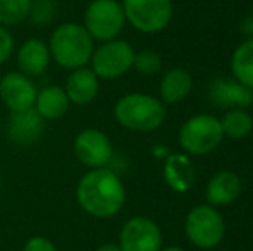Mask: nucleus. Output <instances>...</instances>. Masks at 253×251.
<instances>
[{"label": "nucleus", "mask_w": 253, "mask_h": 251, "mask_svg": "<svg viewBox=\"0 0 253 251\" xmlns=\"http://www.w3.org/2000/svg\"><path fill=\"white\" fill-rule=\"evenodd\" d=\"M23 251H57V246L45 236H31L24 243Z\"/></svg>", "instance_id": "393cba45"}, {"label": "nucleus", "mask_w": 253, "mask_h": 251, "mask_svg": "<svg viewBox=\"0 0 253 251\" xmlns=\"http://www.w3.org/2000/svg\"><path fill=\"white\" fill-rule=\"evenodd\" d=\"M37 86L30 76L12 71L7 72L0 79V100L9 112L30 110L37 98Z\"/></svg>", "instance_id": "9b49d317"}, {"label": "nucleus", "mask_w": 253, "mask_h": 251, "mask_svg": "<svg viewBox=\"0 0 253 251\" xmlns=\"http://www.w3.org/2000/svg\"><path fill=\"white\" fill-rule=\"evenodd\" d=\"M162 241V231L157 222L145 215H136L123 225L117 245L123 251H160Z\"/></svg>", "instance_id": "9d476101"}, {"label": "nucleus", "mask_w": 253, "mask_h": 251, "mask_svg": "<svg viewBox=\"0 0 253 251\" xmlns=\"http://www.w3.org/2000/svg\"><path fill=\"white\" fill-rule=\"evenodd\" d=\"M16 50V43H14V36L7 28L0 26V66L5 64L14 55Z\"/></svg>", "instance_id": "b1692460"}, {"label": "nucleus", "mask_w": 253, "mask_h": 251, "mask_svg": "<svg viewBox=\"0 0 253 251\" xmlns=\"http://www.w3.org/2000/svg\"><path fill=\"white\" fill-rule=\"evenodd\" d=\"M47 45L52 61L67 71L86 67L95 50V40L80 23H62L57 26Z\"/></svg>", "instance_id": "f03ea898"}, {"label": "nucleus", "mask_w": 253, "mask_h": 251, "mask_svg": "<svg viewBox=\"0 0 253 251\" xmlns=\"http://www.w3.org/2000/svg\"><path fill=\"white\" fill-rule=\"evenodd\" d=\"M184 232L193 246L212 250L224 239L226 222L220 212L212 205H198L191 208L184 220Z\"/></svg>", "instance_id": "20e7f679"}, {"label": "nucleus", "mask_w": 253, "mask_h": 251, "mask_svg": "<svg viewBox=\"0 0 253 251\" xmlns=\"http://www.w3.org/2000/svg\"><path fill=\"white\" fill-rule=\"evenodd\" d=\"M164 179L167 186L176 193H186L195 182V167L190 157L183 153H172L164 164Z\"/></svg>", "instance_id": "f3484780"}, {"label": "nucleus", "mask_w": 253, "mask_h": 251, "mask_svg": "<svg viewBox=\"0 0 253 251\" xmlns=\"http://www.w3.org/2000/svg\"><path fill=\"white\" fill-rule=\"evenodd\" d=\"M191 88H193V79L186 69L183 67L169 69L160 81V102L169 105L179 104L191 93Z\"/></svg>", "instance_id": "6ab92c4d"}, {"label": "nucleus", "mask_w": 253, "mask_h": 251, "mask_svg": "<svg viewBox=\"0 0 253 251\" xmlns=\"http://www.w3.org/2000/svg\"><path fill=\"white\" fill-rule=\"evenodd\" d=\"M50 50H48L47 41L40 38H30L16 52V64L19 72L26 74L30 77L40 76L50 66Z\"/></svg>", "instance_id": "4468645a"}, {"label": "nucleus", "mask_w": 253, "mask_h": 251, "mask_svg": "<svg viewBox=\"0 0 253 251\" xmlns=\"http://www.w3.org/2000/svg\"><path fill=\"white\" fill-rule=\"evenodd\" d=\"M231 71L236 81L253 91V40L238 45L231 57Z\"/></svg>", "instance_id": "aec40b11"}, {"label": "nucleus", "mask_w": 253, "mask_h": 251, "mask_svg": "<svg viewBox=\"0 0 253 251\" xmlns=\"http://www.w3.org/2000/svg\"><path fill=\"white\" fill-rule=\"evenodd\" d=\"M219 121L224 138L229 140H243L253 129V117L245 108H229Z\"/></svg>", "instance_id": "412c9836"}, {"label": "nucleus", "mask_w": 253, "mask_h": 251, "mask_svg": "<svg viewBox=\"0 0 253 251\" xmlns=\"http://www.w3.org/2000/svg\"><path fill=\"white\" fill-rule=\"evenodd\" d=\"M95 251H123L121 246L117 243H105V245H100Z\"/></svg>", "instance_id": "a878e982"}, {"label": "nucleus", "mask_w": 253, "mask_h": 251, "mask_svg": "<svg viewBox=\"0 0 253 251\" xmlns=\"http://www.w3.org/2000/svg\"><path fill=\"white\" fill-rule=\"evenodd\" d=\"M73 151L78 162L88 169L107 167L114 155L109 136L95 127H86L76 134L73 141Z\"/></svg>", "instance_id": "1a4fd4ad"}, {"label": "nucleus", "mask_w": 253, "mask_h": 251, "mask_svg": "<svg viewBox=\"0 0 253 251\" xmlns=\"http://www.w3.org/2000/svg\"><path fill=\"white\" fill-rule=\"evenodd\" d=\"M114 117L124 129L152 133L166 121V107L159 98L147 93H127L117 100Z\"/></svg>", "instance_id": "7ed1b4c3"}, {"label": "nucleus", "mask_w": 253, "mask_h": 251, "mask_svg": "<svg viewBox=\"0 0 253 251\" xmlns=\"http://www.w3.org/2000/svg\"><path fill=\"white\" fill-rule=\"evenodd\" d=\"M133 67L143 76H153L162 69V57L155 50H141L134 54Z\"/></svg>", "instance_id": "5701e85b"}, {"label": "nucleus", "mask_w": 253, "mask_h": 251, "mask_svg": "<svg viewBox=\"0 0 253 251\" xmlns=\"http://www.w3.org/2000/svg\"><path fill=\"white\" fill-rule=\"evenodd\" d=\"M45 131V121L35 108L10 112L7 121V136L16 144H31L40 140Z\"/></svg>", "instance_id": "f8f14e48"}, {"label": "nucleus", "mask_w": 253, "mask_h": 251, "mask_svg": "<svg viewBox=\"0 0 253 251\" xmlns=\"http://www.w3.org/2000/svg\"><path fill=\"white\" fill-rule=\"evenodd\" d=\"M71 105H88L97 98L100 91V79L90 67H80L69 72L64 84Z\"/></svg>", "instance_id": "ddd939ff"}, {"label": "nucleus", "mask_w": 253, "mask_h": 251, "mask_svg": "<svg viewBox=\"0 0 253 251\" xmlns=\"http://www.w3.org/2000/svg\"><path fill=\"white\" fill-rule=\"evenodd\" d=\"M76 201L84 214L95 218H110L123 210L126 188L112 169H88L78 181Z\"/></svg>", "instance_id": "f257e3e1"}, {"label": "nucleus", "mask_w": 253, "mask_h": 251, "mask_svg": "<svg viewBox=\"0 0 253 251\" xmlns=\"http://www.w3.org/2000/svg\"><path fill=\"white\" fill-rule=\"evenodd\" d=\"M243 191V182L236 172L220 171L207 184V200L212 207H224L233 203Z\"/></svg>", "instance_id": "dca6fc26"}, {"label": "nucleus", "mask_w": 253, "mask_h": 251, "mask_svg": "<svg viewBox=\"0 0 253 251\" xmlns=\"http://www.w3.org/2000/svg\"><path fill=\"white\" fill-rule=\"evenodd\" d=\"M126 17L117 0H91L84 9L83 26L95 41H109L124 30Z\"/></svg>", "instance_id": "423d86ee"}, {"label": "nucleus", "mask_w": 253, "mask_h": 251, "mask_svg": "<svg viewBox=\"0 0 253 251\" xmlns=\"http://www.w3.org/2000/svg\"><path fill=\"white\" fill-rule=\"evenodd\" d=\"M71 102L67 98L64 88L60 86H45L37 91L33 108L38 112L43 121H57L62 119L69 112Z\"/></svg>", "instance_id": "a211bd4d"}, {"label": "nucleus", "mask_w": 253, "mask_h": 251, "mask_svg": "<svg viewBox=\"0 0 253 251\" xmlns=\"http://www.w3.org/2000/svg\"><path fill=\"white\" fill-rule=\"evenodd\" d=\"M252 19H253V7H252Z\"/></svg>", "instance_id": "cd10ccee"}, {"label": "nucleus", "mask_w": 253, "mask_h": 251, "mask_svg": "<svg viewBox=\"0 0 253 251\" xmlns=\"http://www.w3.org/2000/svg\"><path fill=\"white\" fill-rule=\"evenodd\" d=\"M160 251H184V250L179 248V246H167V248H162Z\"/></svg>", "instance_id": "bb28decb"}, {"label": "nucleus", "mask_w": 253, "mask_h": 251, "mask_svg": "<svg viewBox=\"0 0 253 251\" xmlns=\"http://www.w3.org/2000/svg\"><path fill=\"white\" fill-rule=\"evenodd\" d=\"M210 98L213 104L220 107H231V108H247L253 104V91L241 84L240 81L220 77L210 84Z\"/></svg>", "instance_id": "2eb2a0df"}, {"label": "nucleus", "mask_w": 253, "mask_h": 251, "mask_svg": "<svg viewBox=\"0 0 253 251\" xmlns=\"http://www.w3.org/2000/svg\"><path fill=\"white\" fill-rule=\"evenodd\" d=\"M33 10V0H0V26L10 28L23 23Z\"/></svg>", "instance_id": "4be33fe9"}, {"label": "nucleus", "mask_w": 253, "mask_h": 251, "mask_svg": "<svg viewBox=\"0 0 253 251\" xmlns=\"http://www.w3.org/2000/svg\"><path fill=\"white\" fill-rule=\"evenodd\" d=\"M121 5L126 23L147 35L164 31L174 16L172 0H123Z\"/></svg>", "instance_id": "39448f33"}, {"label": "nucleus", "mask_w": 253, "mask_h": 251, "mask_svg": "<svg viewBox=\"0 0 253 251\" xmlns=\"http://www.w3.org/2000/svg\"><path fill=\"white\" fill-rule=\"evenodd\" d=\"M224 140L220 121L215 115L198 114L188 119L179 131V144L190 155H207Z\"/></svg>", "instance_id": "0eeeda50"}, {"label": "nucleus", "mask_w": 253, "mask_h": 251, "mask_svg": "<svg viewBox=\"0 0 253 251\" xmlns=\"http://www.w3.org/2000/svg\"><path fill=\"white\" fill-rule=\"evenodd\" d=\"M134 54L129 43L126 40L103 41L93 50L90 59V69L97 74L98 79H117L133 69Z\"/></svg>", "instance_id": "6e6552de"}]
</instances>
